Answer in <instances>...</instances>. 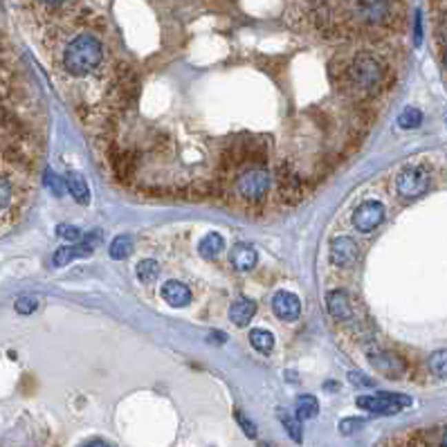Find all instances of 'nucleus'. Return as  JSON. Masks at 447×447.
<instances>
[{
    "label": "nucleus",
    "mask_w": 447,
    "mask_h": 447,
    "mask_svg": "<svg viewBox=\"0 0 447 447\" xmlns=\"http://www.w3.org/2000/svg\"><path fill=\"white\" fill-rule=\"evenodd\" d=\"M384 79V65L373 54H357L344 70L349 92L355 97H373Z\"/></svg>",
    "instance_id": "obj_1"
},
{
    "label": "nucleus",
    "mask_w": 447,
    "mask_h": 447,
    "mask_svg": "<svg viewBox=\"0 0 447 447\" xmlns=\"http://www.w3.org/2000/svg\"><path fill=\"white\" fill-rule=\"evenodd\" d=\"M101 59H104V48L92 34H81L72 39L63 50V67L74 76H85L97 70Z\"/></svg>",
    "instance_id": "obj_2"
},
{
    "label": "nucleus",
    "mask_w": 447,
    "mask_h": 447,
    "mask_svg": "<svg viewBox=\"0 0 447 447\" xmlns=\"http://www.w3.org/2000/svg\"><path fill=\"white\" fill-rule=\"evenodd\" d=\"M395 191L405 200L420 198L429 187H432V171L425 165H407L395 176Z\"/></svg>",
    "instance_id": "obj_3"
},
{
    "label": "nucleus",
    "mask_w": 447,
    "mask_h": 447,
    "mask_svg": "<svg viewBox=\"0 0 447 447\" xmlns=\"http://www.w3.org/2000/svg\"><path fill=\"white\" fill-rule=\"evenodd\" d=\"M236 191L243 202L259 205L265 200V196L270 191V174L263 167H250L236 180Z\"/></svg>",
    "instance_id": "obj_4"
},
{
    "label": "nucleus",
    "mask_w": 447,
    "mask_h": 447,
    "mask_svg": "<svg viewBox=\"0 0 447 447\" xmlns=\"http://www.w3.org/2000/svg\"><path fill=\"white\" fill-rule=\"evenodd\" d=\"M411 405V398L409 395H402V393H375V395H362L357 398V407L368 411V414H380V416H391V414H398L405 407Z\"/></svg>",
    "instance_id": "obj_5"
},
{
    "label": "nucleus",
    "mask_w": 447,
    "mask_h": 447,
    "mask_svg": "<svg viewBox=\"0 0 447 447\" xmlns=\"http://www.w3.org/2000/svg\"><path fill=\"white\" fill-rule=\"evenodd\" d=\"M357 14L366 25H391L395 5L393 0H357Z\"/></svg>",
    "instance_id": "obj_6"
},
{
    "label": "nucleus",
    "mask_w": 447,
    "mask_h": 447,
    "mask_svg": "<svg viewBox=\"0 0 447 447\" xmlns=\"http://www.w3.org/2000/svg\"><path fill=\"white\" fill-rule=\"evenodd\" d=\"M366 355L375 371H380L386 377H402L407 373V362L398 353H393V351L373 349V351H368Z\"/></svg>",
    "instance_id": "obj_7"
},
{
    "label": "nucleus",
    "mask_w": 447,
    "mask_h": 447,
    "mask_svg": "<svg viewBox=\"0 0 447 447\" xmlns=\"http://www.w3.org/2000/svg\"><path fill=\"white\" fill-rule=\"evenodd\" d=\"M382 220H384V207H382V202H377V200H364L362 205H357L353 211V225L357 231H362V234L373 231Z\"/></svg>",
    "instance_id": "obj_8"
},
{
    "label": "nucleus",
    "mask_w": 447,
    "mask_h": 447,
    "mask_svg": "<svg viewBox=\"0 0 447 447\" xmlns=\"http://www.w3.org/2000/svg\"><path fill=\"white\" fill-rule=\"evenodd\" d=\"M326 306H329V313L337 324H349L355 315L353 302H351L349 292L342 290V288L331 290L329 295H326Z\"/></svg>",
    "instance_id": "obj_9"
},
{
    "label": "nucleus",
    "mask_w": 447,
    "mask_h": 447,
    "mask_svg": "<svg viewBox=\"0 0 447 447\" xmlns=\"http://www.w3.org/2000/svg\"><path fill=\"white\" fill-rule=\"evenodd\" d=\"M360 247L351 236H337L331 240V261L337 268H351L357 261Z\"/></svg>",
    "instance_id": "obj_10"
},
{
    "label": "nucleus",
    "mask_w": 447,
    "mask_h": 447,
    "mask_svg": "<svg viewBox=\"0 0 447 447\" xmlns=\"http://www.w3.org/2000/svg\"><path fill=\"white\" fill-rule=\"evenodd\" d=\"M272 311L283 322H295L299 313H302V304H299L297 295H292V292H286V290H279L277 295L272 297Z\"/></svg>",
    "instance_id": "obj_11"
},
{
    "label": "nucleus",
    "mask_w": 447,
    "mask_h": 447,
    "mask_svg": "<svg viewBox=\"0 0 447 447\" xmlns=\"http://www.w3.org/2000/svg\"><path fill=\"white\" fill-rule=\"evenodd\" d=\"M97 243H99V234H90V238L85 240V243L59 247V250L54 252V265H56V268H63V265H67L72 259H79V256L92 254L94 245H97Z\"/></svg>",
    "instance_id": "obj_12"
},
{
    "label": "nucleus",
    "mask_w": 447,
    "mask_h": 447,
    "mask_svg": "<svg viewBox=\"0 0 447 447\" xmlns=\"http://www.w3.org/2000/svg\"><path fill=\"white\" fill-rule=\"evenodd\" d=\"M162 299H165L171 308H185L191 304V290H189L183 281L171 279L162 286Z\"/></svg>",
    "instance_id": "obj_13"
},
{
    "label": "nucleus",
    "mask_w": 447,
    "mask_h": 447,
    "mask_svg": "<svg viewBox=\"0 0 447 447\" xmlns=\"http://www.w3.org/2000/svg\"><path fill=\"white\" fill-rule=\"evenodd\" d=\"M229 261H231V265H234L238 272H250V270H254L256 261H259V254H256V250H254L252 245L238 243V245L231 247Z\"/></svg>",
    "instance_id": "obj_14"
},
{
    "label": "nucleus",
    "mask_w": 447,
    "mask_h": 447,
    "mask_svg": "<svg viewBox=\"0 0 447 447\" xmlns=\"http://www.w3.org/2000/svg\"><path fill=\"white\" fill-rule=\"evenodd\" d=\"M16 207V185L0 171V218H7Z\"/></svg>",
    "instance_id": "obj_15"
},
{
    "label": "nucleus",
    "mask_w": 447,
    "mask_h": 447,
    "mask_svg": "<svg viewBox=\"0 0 447 447\" xmlns=\"http://www.w3.org/2000/svg\"><path fill=\"white\" fill-rule=\"evenodd\" d=\"M254 313H256V304L252 302V299L240 297L229 308V320L234 322L236 326H247L252 322Z\"/></svg>",
    "instance_id": "obj_16"
},
{
    "label": "nucleus",
    "mask_w": 447,
    "mask_h": 447,
    "mask_svg": "<svg viewBox=\"0 0 447 447\" xmlns=\"http://www.w3.org/2000/svg\"><path fill=\"white\" fill-rule=\"evenodd\" d=\"M65 187H67V191H70V196L74 198L76 202L85 205L90 200L88 185H85V180H83L81 174H74V171H70V174L65 176Z\"/></svg>",
    "instance_id": "obj_17"
},
{
    "label": "nucleus",
    "mask_w": 447,
    "mask_h": 447,
    "mask_svg": "<svg viewBox=\"0 0 447 447\" xmlns=\"http://www.w3.org/2000/svg\"><path fill=\"white\" fill-rule=\"evenodd\" d=\"M279 420H281L283 429H286V434L292 438V441H295V443L304 441V427H302V420L297 418V414L292 416V414H288L286 409H279Z\"/></svg>",
    "instance_id": "obj_18"
},
{
    "label": "nucleus",
    "mask_w": 447,
    "mask_h": 447,
    "mask_svg": "<svg viewBox=\"0 0 447 447\" xmlns=\"http://www.w3.org/2000/svg\"><path fill=\"white\" fill-rule=\"evenodd\" d=\"M222 247H225V238L216 234V231H211V234H207L200 240V247H198V250H200L205 259H216V256L222 252Z\"/></svg>",
    "instance_id": "obj_19"
},
{
    "label": "nucleus",
    "mask_w": 447,
    "mask_h": 447,
    "mask_svg": "<svg viewBox=\"0 0 447 447\" xmlns=\"http://www.w3.org/2000/svg\"><path fill=\"white\" fill-rule=\"evenodd\" d=\"M295 414L299 420H311L320 414V402H317L315 395H299L297 405H295Z\"/></svg>",
    "instance_id": "obj_20"
},
{
    "label": "nucleus",
    "mask_w": 447,
    "mask_h": 447,
    "mask_svg": "<svg viewBox=\"0 0 447 447\" xmlns=\"http://www.w3.org/2000/svg\"><path fill=\"white\" fill-rule=\"evenodd\" d=\"M427 368L434 377H438V380H447V349L436 351V353L427 360Z\"/></svg>",
    "instance_id": "obj_21"
},
{
    "label": "nucleus",
    "mask_w": 447,
    "mask_h": 447,
    "mask_svg": "<svg viewBox=\"0 0 447 447\" xmlns=\"http://www.w3.org/2000/svg\"><path fill=\"white\" fill-rule=\"evenodd\" d=\"M250 342H252V346L259 351V353H270V351L274 349V335L268 333V331H263V329H256L250 333Z\"/></svg>",
    "instance_id": "obj_22"
},
{
    "label": "nucleus",
    "mask_w": 447,
    "mask_h": 447,
    "mask_svg": "<svg viewBox=\"0 0 447 447\" xmlns=\"http://www.w3.org/2000/svg\"><path fill=\"white\" fill-rule=\"evenodd\" d=\"M135 272H137V279L149 286V283H153V281L160 277V265L153 261V259H146V261L137 263V270Z\"/></svg>",
    "instance_id": "obj_23"
},
{
    "label": "nucleus",
    "mask_w": 447,
    "mask_h": 447,
    "mask_svg": "<svg viewBox=\"0 0 447 447\" xmlns=\"http://www.w3.org/2000/svg\"><path fill=\"white\" fill-rule=\"evenodd\" d=\"M131 250H133V240H131V236H126V234L117 236L113 243H110V259L122 261V259H126L128 252H131Z\"/></svg>",
    "instance_id": "obj_24"
},
{
    "label": "nucleus",
    "mask_w": 447,
    "mask_h": 447,
    "mask_svg": "<svg viewBox=\"0 0 447 447\" xmlns=\"http://www.w3.org/2000/svg\"><path fill=\"white\" fill-rule=\"evenodd\" d=\"M420 122H423V113L418 108H405L398 115V126L405 128V131H414L420 126Z\"/></svg>",
    "instance_id": "obj_25"
},
{
    "label": "nucleus",
    "mask_w": 447,
    "mask_h": 447,
    "mask_svg": "<svg viewBox=\"0 0 447 447\" xmlns=\"http://www.w3.org/2000/svg\"><path fill=\"white\" fill-rule=\"evenodd\" d=\"M45 185L48 189L52 191L56 198H61L65 191H67V187H65V180L63 178H59L54 171H45Z\"/></svg>",
    "instance_id": "obj_26"
},
{
    "label": "nucleus",
    "mask_w": 447,
    "mask_h": 447,
    "mask_svg": "<svg viewBox=\"0 0 447 447\" xmlns=\"http://www.w3.org/2000/svg\"><path fill=\"white\" fill-rule=\"evenodd\" d=\"M14 308H16V311H19L21 315H32V313L39 308V299H37V297H32V295L19 297V299H16Z\"/></svg>",
    "instance_id": "obj_27"
},
{
    "label": "nucleus",
    "mask_w": 447,
    "mask_h": 447,
    "mask_svg": "<svg viewBox=\"0 0 447 447\" xmlns=\"http://www.w3.org/2000/svg\"><path fill=\"white\" fill-rule=\"evenodd\" d=\"M234 418H236V423L240 425V429H243L247 438H256V425L243 414V411H234Z\"/></svg>",
    "instance_id": "obj_28"
},
{
    "label": "nucleus",
    "mask_w": 447,
    "mask_h": 447,
    "mask_svg": "<svg viewBox=\"0 0 447 447\" xmlns=\"http://www.w3.org/2000/svg\"><path fill=\"white\" fill-rule=\"evenodd\" d=\"M56 234L65 238V240H79L81 238V231L79 227H74V225H59L56 227Z\"/></svg>",
    "instance_id": "obj_29"
},
{
    "label": "nucleus",
    "mask_w": 447,
    "mask_h": 447,
    "mask_svg": "<svg viewBox=\"0 0 447 447\" xmlns=\"http://www.w3.org/2000/svg\"><path fill=\"white\" fill-rule=\"evenodd\" d=\"M362 425H364L362 418H346V420H342V423H340V432L342 434H353Z\"/></svg>",
    "instance_id": "obj_30"
},
{
    "label": "nucleus",
    "mask_w": 447,
    "mask_h": 447,
    "mask_svg": "<svg viewBox=\"0 0 447 447\" xmlns=\"http://www.w3.org/2000/svg\"><path fill=\"white\" fill-rule=\"evenodd\" d=\"M349 380L353 382V384H364V386H371L373 384V380H368L366 375H362V373H349Z\"/></svg>",
    "instance_id": "obj_31"
},
{
    "label": "nucleus",
    "mask_w": 447,
    "mask_h": 447,
    "mask_svg": "<svg viewBox=\"0 0 447 447\" xmlns=\"http://www.w3.org/2000/svg\"><path fill=\"white\" fill-rule=\"evenodd\" d=\"M438 447H447V427L441 429V434H438Z\"/></svg>",
    "instance_id": "obj_32"
},
{
    "label": "nucleus",
    "mask_w": 447,
    "mask_h": 447,
    "mask_svg": "<svg viewBox=\"0 0 447 447\" xmlns=\"http://www.w3.org/2000/svg\"><path fill=\"white\" fill-rule=\"evenodd\" d=\"M420 37H423V34H420V14L416 16V45L420 43Z\"/></svg>",
    "instance_id": "obj_33"
},
{
    "label": "nucleus",
    "mask_w": 447,
    "mask_h": 447,
    "mask_svg": "<svg viewBox=\"0 0 447 447\" xmlns=\"http://www.w3.org/2000/svg\"><path fill=\"white\" fill-rule=\"evenodd\" d=\"M83 447H110V445H106L104 441H90V443H85Z\"/></svg>",
    "instance_id": "obj_34"
},
{
    "label": "nucleus",
    "mask_w": 447,
    "mask_h": 447,
    "mask_svg": "<svg viewBox=\"0 0 447 447\" xmlns=\"http://www.w3.org/2000/svg\"><path fill=\"white\" fill-rule=\"evenodd\" d=\"M211 340L214 342H225L227 337H225V333H211Z\"/></svg>",
    "instance_id": "obj_35"
},
{
    "label": "nucleus",
    "mask_w": 447,
    "mask_h": 447,
    "mask_svg": "<svg viewBox=\"0 0 447 447\" xmlns=\"http://www.w3.org/2000/svg\"><path fill=\"white\" fill-rule=\"evenodd\" d=\"M443 65L447 67V43H443Z\"/></svg>",
    "instance_id": "obj_36"
},
{
    "label": "nucleus",
    "mask_w": 447,
    "mask_h": 447,
    "mask_svg": "<svg viewBox=\"0 0 447 447\" xmlns=\"http://www.w3.org/2000/svg\"><path fill=\"white\" fill-rule=\"evenodd\" d=\"M43 3H48V5H63L65 0H43Z\"/></svg>",
    "instance_id": "obj_37"
},
{
    "label": "nucleus",
    "mask_w": 447,
    "mask_h": 447,
    "mask_svg": "<svg viewBox=\"0 0 447 447\" xmlns=\"http://www.w3.org/2000/svg\"><path fill=\"white\" fill-rule=\"evenodd\" d=\"M445 124H447V110H445Z\"/></svg>",
    "instance_id": "obj_38"
}]
</instances>
